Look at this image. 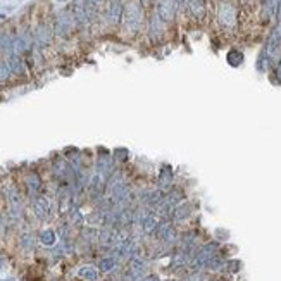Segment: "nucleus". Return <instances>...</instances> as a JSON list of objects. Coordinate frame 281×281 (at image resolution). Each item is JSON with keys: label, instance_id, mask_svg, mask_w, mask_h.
<instances>
[{"label": "nucleus", "instance_id": "f257e3e1", "mask_svg": "<svg viewBox=\"0 0 281 281\" xmlns=\"http://www.w3.org/2000/svg\"><path fill=\"white\" fill-rule=\"evenodd\" d=\"M143 23V12L142 7L136 2H128L124 5V12H122V26L128 33L135 35L140 31Z\"/></svg>", "mask_w": 281, "mask_h": 281}, {"label": "nucleus", "instance_id": "f03ea898", "mask_svg": "<svg viewBox=\"0 0 281 281\" xmlns=\"http://www.w3.org/2000/svg\"><path fill=\"white\" fill-rule=\"evenodd\" d=\"M218 21L225 30H235L238 24V9L229 0H223L218 5Z\"/></svg>", "mask_w": 281, "mask_h": 281}, {"label": "nucleus", "instance_id": "7ed1b4c3", "mask_svg": "<svg viewBox=\"0 0 281 281\" xmlns=\"http://www.w3.org/2000/svg\"><path fill=\"white\" fill-rule=\"evenodd\" d=\"M178 10V0H156V14L164 24L174 23Z\"/></svg>", "mask_w": 281, "mask_h": 281}, {"label": "nucleus", "instance_id": "20e7f679", "mask_svg": "<svg viewBox=\"0 0 281 281\" xmlns=\"http://www.w3.org/2000/svg\"><path fill=\"white\" fill-rule=\"evenodd\" d=\"M74 23H76V19H74L73 14L69 12H60L59 16L56 17V23H54V35H57V37H67V35L71 33V30H73Z\"/></svg>", "mask_w": 281, "mask_h": 281}, {"label": "nucleus", "instance_id": "39448f33", "mask_svg": "<svg viewBox=\"0 0 281 281\" xmlns=\"http://www.w3.org/2000/svg\"><path fill=\"white\" fill-rule=\"evenodd\" d=\"M33 212L40 221H47V219L52 216L54 202L49 199L47 195H37L33 200Z\"/></svg>", "mask_w": 281, "mask_h": 281}, {"label": "nucleus", "instance_id": "423d86ee", "mask_svg": "<svg viewBox=\"0 0 281 281\" xmlns=\"http://www.w3.org/2000/svg\"><path fill=\"white\" fill-rule=\"evenodd\" d=\"M192 214H193V202L185 200V202H181V204H178L174 209H172L171 214H169V221L183 223V221H186V219H188Z\"/></svg>", "mask_w": 281, "mask_h": 281}, {"label": "nucleus", "instance_id": "0eeeda50", "mask_svg": "<svg viewBox=\"0 0 281 281\" xmlns=\"http://www.w3.org/2000/svg\"><path fill=\"white\" fill-rule=\"evenodd\" d=\"M186 12L195 21L202 23L207 17V3L205 0H186Z\"/></svg>", "mask_w": 281, "mask_h": 281}, {"label": "nucleus", "instance_id": "6e6552de", "mask_svg": "<svg viewBox=\"0 0 281 281\" xmlns=\"http://www.w3.org/2000/svg\"><path fill=\"white\" fill-rule=\"evenodd\" d=\"M174 186V169H172L171 164H161L159 169V186L157 188L164 190H171Z\"/></svg>", "mask_w": 281, "mask_h": 281}, {"label": "nucleus", "instance_id": "1a4fd4ad", "mask_svg": "<svg viewBox=\"0 0 281 281\" xmlns=\"http://www.w3.org/2000/svg\"><path fill=\"white\" fill-rule=\"evenodd\" d=\"M52 37H54V28L47 23H40L35 30V43L40 47H49L52 43Z\"/></svg>", "mask_w": 281, "mask_h": 281}, {"label": "nucleus", "instance_id": "9d476101", "mask_svg": "<svg viewBox=\"0 0 281 281\" xmlns=\"http://www.w3.org/2000/svg\"><path fill=\"white\" fill-rule=\"evenodd\" d=\"M7 202H9V211L14 218H19L21 212H23V197H21L19 190L9 188L7 192Z\"/></svg>", "mask_w": 281, "mask_h": 281}, {"label": "nucleus", "instance_id": "9b49d317", "mask_svg": "<svg viewBox=\"0 0 281 281\" xmlns=\"http://www.w3.org/2000/svg\"><path fill=\"white\" fill-rule=\"evenodd\" d=\"M122 12H124L122 0H111L109 5H107V21L111 24L122 23Z\"/></svg>", "mask_w": 281, "mask_h": 281}, {"label": "nucleus", "instance_id": "f8f14e48", "mask_svg": "<svg viewBox=\"0 0 281 281\" xmlns=\"http://www.w3.org/2000/svg\"><path fill=\"white\" fill-rule=\"evenodd\" d=\"M278 3L280 0H261V16L264 19V23H269V21L276 17V14H278Z\"/></svg>", "mask_w": 281, "mask_h": 281}, {"label": "nucleus", "instance_id": "ddd939ff", "mask_svg": "<svg viewBox=\"0 0 281 281\" xmlns=\"http://www.w3.org/2000/svg\"><path fill=\"white\" fill-rule=\"evenodd\" d=\"M162 33H164V23H162L159 17H157V14L154 12L149 19V37L152 38V40L159 42L162 38Z\"/></svg>", "mask_w": 281, "mask_h": 281}, {"label": "nucleus", "instance_id": "4468645a", "mask_svg": "<svg viewBox=\"0 0 281 281\" xmlns=\"http://www.w3.org/2000/svg\"><path fill=\"white\" fill-rule=\"evenodd\" d=\"M24 185H26L28 192H30L33 197L40 195V192H42V179H40V176H38L37 172H30V174L24 178Z\"/></svg>", "mask_w": 281, "mask_h": 281}, {"label": "nucleus", "instance_id": "2eb2a0df", "mask_svg": "<svg viewBox=\"0 0 281 281\" xmlns=\"http://www.w3.org/2000/svg\"><path fill=\"white\" fill-rule=\"evenodd\" d=\"M9 67H10V73L16 74V76H24L26 74V67H24V62L23 59H21V56H10L9 57Z\"/></svg>", "mask_w": 281, "mask_h": 281}, {"label": "nucleus", "instance_id": "dca6fc26", "mask_svg": "<svg viewBox=\"0 0 281 281\" xmlns=\"http://www.w3.org/2000/svg\"><path fill=\"white\" fill-rule=\"evenodd\" d=\"M226 60L231 67H240L245 62V54L240 49H231L226 54Z\"/></svg>", "mask_w": 281, "mask_h": 281}, {"label": "nucleus", "instance_id": "f3484780", "mask_svg": "<svg viewBox=\"0 0 281 281\" xmlns=\"http://www.w3.org/2000/svg\"><path fill=\"white\" fill-rule=\"evenodd\" d=\"M78 276L85 281H97L99 280V271H97L93 266H81L78 269Z\"/></svg>", "mask_w": 281, "mask_h": 281}, {"label": "nucleus", "instance_id": "a211bd4d", "mask_svg": "<svg viewBox=\"0 0 281 281\" xmlns=\"http://www.w3.org/2000/svg\"><path fill=\"white\" fill-rule=\"evenodd\" d=\"M40 243L43 247H54L57 243V233L54 229L47 228L40 233Z\"/></svg>", "mask_w": 281, "mask_h": 281}, {"label": "nucleus", "instance_id": "6ab92c4d", "mask_svg": "<svg viewBox=\"0 0 281 281\" xmlns=\"http://www.w3.org/2000/svg\"><path fill=\"white\" fill-rule=\"evenodd\" d=\"M269 66H273V64H271V60H269V57H268V52H266L264 47H262V50L259 52L257 62H255V69H257L259 73H266Z\"/></svg>", "mask_w": 281, "mask_h": 281}, {"label": "nucleus", "instance_id": "aec40b11", "mask_svg": "<svg viewBox=\"0 0 281 281\" xmlns=\"http://www.w3.org/2000/svg\"><path fill=\"white\" fill-rule=\"evenodd\" d=\"M117 266V259L114 255H107V257H102L99 262V269L102 273H111L114 271V268Z\"/></svg>", "mask_w": 281, "mask_h": 281}, {"label": "nucleus", "instance_id": "412c9836", "mask_svg": "<svg viewBox=\"0 0 281 281\" xmlns=\"http://www.w3.org/2000/svg\"><path fill=\"white\" fill-rule=\"evenodd\" d=\"M19 245L23 250L30 252L35 248V236L31 235V233H23V235L19 236Z\"/></svg>", "mask_w": 281, "mask_h": 281}, {"label": "nucleus", "instance_id": "4be33fe9", "mask_svg": "<svg viewBox=\"0 0 281 281\" xmlns=\"http://www.w3.org/2000/svg\"><path fill=\"white\" fill-rule=\"evenodd\" d=\"M240 269H241V261H238V259H228V262H226V266H225V271L223 273L236 275V273H240Z\"/></svg>", "mask_w": 281, "mask_h": 281}, {"label": "nucleus", "instance_id": "5701e85b", "mask_svg": "<svg viewBox=\"0 0 281 281\" xmlns=\"http://www.w3.org/2000/svg\"><path fill=\"white\" fill-rule=\"evenodd\" d=\"M0 50L12 54V38L7 33H0Z\"/></svg>", "mask_w": 281, "mask_h": 281}, {"label": "nucleus", "instance_id": "b1692460", "mask_svg": "<svg viewBox=\"0 0 281 281\" xmlns=\"http://www.w3.org/2000/svg\"><path fill=\"white\" fill-rule=\"evenodd\" d=\"M10 76H12V73H10L9 62H5V60H0V83H5Z\"/></svg>", "mask_w": 281, "mask_h": 281}, {"label": "nucleus", "instance_id": "393cba45", "mask_svg": "<svg viewBox=\"0 0 281 281\" xmlns=\"http://www.w3.org/2000/svg\"><path fill=\"white\" fill-rule=\"evenodd\" d=\"M128 157H129V152L126 149H117V150H114V161H117V162H126L128 161Z\"/></svg>", "mask_w": 281, "mask_h": 281}, {"label": "nucleus", "instance_id": "a878e982", "mask_svg": "<svg viewBox=\"0 0 281 281\" xmlns=\"http://www.w3.org/2000/svg\"><path fill=\"white\" fill-rule=\"evenodd\" d=\"M275 78H276V83L281 85V57L276 60V64H275Z\"/></svg>", "mask_w": 281, "mask_h": 281}, {"label": "nucleus", "instance_id": "bb28decb", "mask_svg": "<svg viewBox=\"0 0 281 281\" xmlns=\"http://www.w3.org/2000/svg\"><path fill=\"white\" fill-rule=\"evenodd\" d=\"M142 281H161L159 278H157V276L156 275H147L145 276V278H143Z\"/></svg>", "mask_w": 281, "mask_h": 281}, {"label": "nucleus", "instance_id": "cd10ccee", "mask_svg": "<svg viewBox=\"0 0 281 281\" xmlns=\"http://www.w3.org/2000/svg\"><path fill=\"white\" fill-rule=\"evenodd\" d=\"M140 5H142V7H150V5H152V0H140Z\"/></svg>", "mask_w": 281, "mask_h": 281}, {"label": "nucleus", "instance_id": "c85d7f7f", "mask_svg": "<svg viewBox=\"0 0 281 281\" xmlns=\"http://www.w3.org/2000/svg\"><path fill=\"white\" fill-rule=\"evenodd\" d=\"M3 268H5V259H3V257H0V271H2Z\"/></svg>", "mask_w": 281, "mask_h": 281}, {"label": "nucleus", "instance_id": "c756f323", "mask_svg": "<svg viewBox=\"0 0 281 281\" xmlns=\"http://www.w3.org/2000/svg\"><path fill=\"white\" fill-rule=\"evenodd\" d=\"M93 3H100V2H104V0H92Z\"/></svg>", "mask_w": 281, "mask_h": 281}, {"label": "nucleus", "instance_id": "7c9ffc66", "mask_svg": "<svg viewBox=\"0 0 281 281\" xmlns=\"http://www.w3.org/2000/svg\"><path fill=\"white\" fill-rule=\"evenodd\" d=\"M2 19H5V16H3V14H0V21H2Z\"/></svg>", "mask_w": 281, "mask_h": 281}, {"label": "nucleus", "instance_id": "2f4dec72", "mask_svg": "<svg viewBox=\"0 0 281 281\" xmlns=\"http://www.w3.org/2000/svg\"><path fill=\"white\" fill-rule=\"evenodd\" d=\"M57 2H66V0H57Z\"/></svg>", "mask_w": 281, "mask_h": 281}]
</instances>
